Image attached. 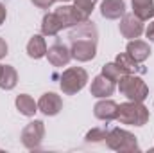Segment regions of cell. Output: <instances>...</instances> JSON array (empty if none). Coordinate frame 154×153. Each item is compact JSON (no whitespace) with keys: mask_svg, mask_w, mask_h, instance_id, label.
<instances>
[{"mask_svg":"<svg viewBox=\"0 0 154 153\" xmlns=\"http://www.w3.org/2000/svg\"><path fill=\"white\" fill-rule=\"evenodd\" d=\"M68 38H70V54L74 60L86 63L95 58L99 33H97V27L93 25V22L88 20V22L75 25V29H72Z\"/></svg>","mask_w":154,"mask_h":153,"instance_id":"6da1fadb","label":"cell"},{"mask_svg":"<svg viewBox=\"0 0 154 153\" xmlns=\"http://www.w3.org/2000/svg\"><path fill=\"white\" fill-rule=\"evenodd\" d=\"M116 121L120 124H129V126H143L149 121V108L143 106V103L138 101H127L118 105Z\"/></svg>","mask_w":154,"mask_h":153,"instance_id":"7a4b0ae2","label":"cell"},{"mask_svg":"<svg viewBox=\"0 0 154 153\" xmlns=\"http://www.w3.org/2000/svg\"><path fill=\"white\" fill-rule=\"evenodd\" d=\"M118 90L129 101H138V103H143L149 96L147 83L136 74H124L118 79Z\"/></svg>","mask_w":154,"mask_h":153,"instance_id":"3957f363","label":"cell"},{"mask_svg":"<svg viewBox=\"0 0 154 153\" xmlns=\"http://www.w3.org/2000/svg\"><path fill=\"white\" fill-rule=\"evenodd\" d=\"M106 144H108V148L113 150V151H122V153L140 151V146H138L136 137H134L131 132L122 130V128H113V130L108 132Z\"/></svg>","mask_w":154,"mask_h":153,"instance_id":"277c9868","label":"cell"},{"mask_svg":"<svg viewBox=\"0 0 154 153\" xmlns=\"http://www.w3.org/2000/svg\"><path fill=\"white\" fill-rule=\"evenodd\" d=\"M88 83V72L82 67H70L63 72L59 86L63 90V94L66 96H75L77 92H81Z\"/></svg>","mask_w":154,"mask_h":153,"instance_id":"5b68a950","label":"cell"},{"mask_svg":"<svg viewBox=\"0 0 154 153\" xmlns=\"http://www.w3.org/2000/svg\"><path fill=\"white\" fill-rule=\"evenodd\" d=\"M22 144L27 148V150H39L41 142H43V137H45V124L43 121H31L23 130H22Z\"/></svg>","mask_w":154,"mask_h":153,"instance_id":"8992f818","label":"cell"},{"mask_svg":"<svg viewBox=\"0 0 154 153\" xmlns=\"http://www.w3.org/2000/svg\"><path fill=\"white\" fill-rule=\"evenodd\" d=\"M54 13L57 15V18H59V22H61L63 29L74 27V25H79V24L90 20V16H88L86 13H82L81 9H77L75 5H61V7H57Z\"/></svg>","mask_w":154,"mask_h":153,"instance_id":"52a82bcc","label":"cell"},{"mask_svg":"<svg viewBox=\"0 0 154 153\" xmlns=\"http://www.w3.org/2000/svg\"><path fill=\"white\" fill-rule=\"evenodd\" d=\"M118 31H120V34H122L124 38L136 40V38H140L142 33H143V22H142L138 16H134L133 13H131V15H124L122 20H120Z\"/></svg>","mask_w":154,"mask_h":153,"instance_id":"ba28073f","label":"cell"},{"mask_svg":"<svg viewBox=\"0 0 154 153\" xmlns=\"http://www.w3.org/2000/svg\"><path fill=\"white\" fill-rule=\"evenodd\" d=\"M38 110L47 117H54V115H57L63 110V99L54 92H47V94H43L39 97Z\"/></svg>","mask_w":154,"mask_h":153,"instance_id":"9c48e42d","label":"cell"},{"mask_svg":"<svg viewBox=\"0 0 154 153\" xmlns=\"http://www.w3.org/2000/svg\"><path fill=\"white\" fill-rule=\"evenodd\" d=\"M47 58H48V63L52 67H65L72 60V54H70V49L65 43L57 41V43H54L47 49Z\"/></svg>","mask_w":154,"mask_h":153,"instance_id":"30bf717a","label":"cell"},{"mask_svg":"<svg viewBox=\"0 0 154 153\" xmlns=\"http://www.w3.org/2000/svg\"><path fill=\"white\" fill-rule=\"evenodd\" d=\"M113 92H115V81L108 79V77L102 76V74L97 76V77H93L91 86H90V94H91L93 97L104 99V97L113 96Z\"/></svg>","mask_w":154,"mask_h":153,"instance_id":"8fae6325","label":"cell"},{"mask_svg":"<svg viewBox=\"0 0 154 153\" xmlns=\"http://www.w3.org/2000/svg\"><path fill=\"white\" fill-rule=\"evenodd\" d=\"M116 112H118V105L111 99H106V97L93 106V115L99 121H106V122L116 119Z\"/></svg>","mask_w":154,"mask_h":153,"instance_id":"7c38bea8","label":"cell"},{"mask_svg":"<svg viewBox=\"0 0 154 153\" xmlns=\"http://www.w3.org/2000/svg\"><path fill=\"white\" fill-rule=\"evenodd\" d=\"M100 15L106 20H118L125 15V2L124 0H102Z\"/></svg>","mask_w":154,"mask_h":153,"instance_id":"4fadbf2b","label":"cell"},{"mask_svg":"<svg viewBox=\"0 0 154 153\" xmlns=\"http://www.w3.org/2000/svg\"><path fill=\"white\" fill-rule=\"evenodd\" d=\"M125 52H127L134 61L143 63V61L151 56V47H149V43L143 41V40H131V41L127 43Z\"/></svg>","mask_w":154,"mask_h":153,"instance_id":"5bb4252c","label":"cell"},{"mask_svg":"<svg viewBox=\"0 0 154 153\" xmlns=\"http://www.w3.org/2000/svg\"><path fill=\"white\" fill-rule=\"evenodd\" d=\"M61 29H63V25H61V22H59L56 13H47L43 16V20H41V33H43V36H57Z\"/></svg>","mask_w":154,"mask_h":153,"instance_id":"9a60e30c","label":"cell"},{"mask_svg":"<svg viewBox=\"0 0 154 153\" xmlns=\"http://www.w3.org/2000/svg\"><path fill=\"white\" fill-rule=\"evenodd\" d=\"M27 54L32 60H41L43 56H47V41L41 34H34L27 43Z\"/></svg>","mask_w":154,"mask_h":153,"instance_id":"2e32d148","label":"cell"},{"mask_svg":"<svg viewBox=\"0 0 154 153\" xmlns=\"http://www.w3.org/2000/svg\"><path fill=\"white\" fill-rule=\"evenodd\" d=\"M14 105H16V110L22 115H25V117H32V115L38 112V103L29 94H20L16 97Z\"/></svg>","mask_w":154,"mask_h":153,"instance_id":"e0dca14e","label":"cell"},{"mask_svg":"<svg viewBox=\"0 0 154 153\" xmlns=\"http://www.w3.org/2000/svg\"><path fill=\"white\" fill-rule=\"evenodd\" d=\"M133 15L142 22L154 16V0H133Z\"/></svg>","mask_w":154,"mask_h":153,"instance_id":"ac0fdd59","label":"cell"},{"mask_svg":"<svg viewBox=\"0 0 154 153\" xmlns=\"http://www.w3.org/2000/svg\"><path fill=\"white\" fill-rule=\"evenodd\" d=\"M18 83V72L13 65H4L0 74V88L2 90H13Z\"/></svg>","mask_w":154,"mask_h":153,"instance_id":"d6986e66","label":"cell"},{"mask_svg":"<svg viewBox=\"0 0 154 153\" xmlns=\"http://www.w3.org/2000/svg\"><path fill=\"white\" fill-rule=\"evenodd\" d=\"M115 61L120 65V69H122L125 74H134L136 70H142V69H140V65H138V61H134L127 52L118 54V56L115 58Z\"/></svg>","mask_w":154,"mask_h":153,"instance_id":"ffe728a7","label":"cell"},{"mask_svg":"<svg viewBox=\"0 0 154 153\" xmlns=\"http://www.w3.org/2000/svg\"><path fill=\"white\" fill-rule=\"evenodd\" d=\"M124 74H125V72L120 69V65H118L116 61H113V63H106V65L102 67V76H106L108 79H111V81H118Z\"/></svg>","mask_w":154,"mask_h":153,"instance_id":"44dd1931","label":"cell"},{"mask_svg":"<svg viewBox=\"0 0 154 153\" xmlns=\"http://www.w3.org/2000/svg\"><path fill=\"white\" fill-rule=\"evenodd\" d=\"M106 137H108V130H104V128H91L88 133H86V137H84V141L88 142V144H99V142H106Z\"/></svg>","mask_w":154,"mask_h":153,"instance_id":"7402d4cb","label":"cell"},{"mask_svg":"<svg viewBox=\"0 0 154 153\" xmlns=\"http://www.w3.org/2000/svg\"><path fill=\"white\" fill-rule=\"evenodd\" d=\"M95 4H97V0H74V5H75L77 9H81L82 13H86L88 16L91 15Z\"/></svg>","mask_w":154,"mask_h":153,"instance_id":"603a6c76","label":"cell"},{"mask_svg":"<svg viewBox=\"0 0 154 153\" xmlns=\"http://www.w3.org/2000/svg\"><path fill=\"white\" fill-rule=\"evenodd\" d=\"M36 7H39V9H48L54 2H57V0H31Z\"/></svg>","mask_w":154,"mask_h":153,"instance_id":"cb8c5ba5","label":"cell"},{"mask_svg":"<svg viewBox=\"0 0 154 153\" xmlns=\"http://www.w3.org/2000/svg\"><path fill=\"white\" fill-rule=\"evenodd\" d=\"M145 36L149 38V41H152V43H154V20L149 24V27L145 29Z\"/></svg>","mask_w":154,"mask_h":153,"instance_id":"d4e9b609","label":"cell"},{"mask_svg":"<svg viewBox=\"0 0 154 153\" xmlns=\"http://www.w3.org/2000/svg\"><path fill=\"white\" fill-rule=\"evenodd\" d=\"M7 50H9V47H7L5 40H4V38H0V60H2L4 56H7Z\"/></svg>","mask_w":154,"mask_h":153,"instance_id":"484cf974","label":"cell"},{"mask_svg":"<svg viewBox=\"0 0 154 153\" xmlns=\"http://www.w3.org/2000/svg\"><path fill=\"white\" fill-rule=\"evenodd\" d=\"M5 16H7V11H5V5L0 2V25L5 22Z\"/></svg>","mask_w":154,"mask_h":153,"instance_id":"4316f807","label":"cell"},{"mask_svg":"<svg viewBox=\"0 0 154 153\" xmlns=\"http://www.w3.org/2000/svg\"><path fill=\"white\" fill-rule=\"evenodd\" d=\"M59 2H70V0H59Z\"/></svg>","mask_w":154,"mask_h":153,"instance_id":"83f0119b","label":"cell"},{"mask_svg":"<svg viewBox=\"0 0 154 153\" xmlns=\"http://www.w3.org/2000/svg\"><path fill=\"white\" fill-rule=\"evenodd\" d=\"M2 67H4V65H0V74H2Z\"/></svg>","mask_w":154,"mask_h":153,"instance_id":"f1b7e54d","label":"cell"}]
</instances>
